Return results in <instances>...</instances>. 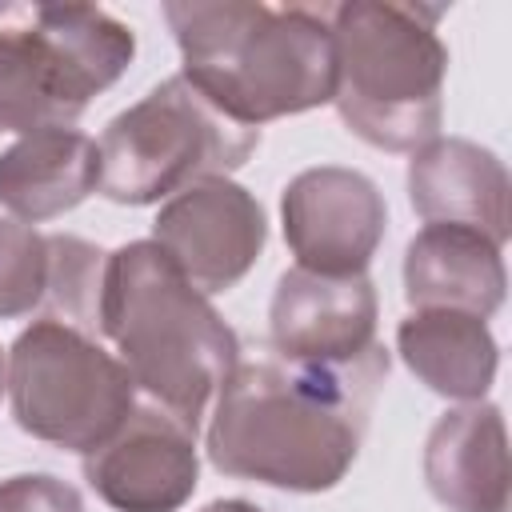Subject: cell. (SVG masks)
<instances>
[{"label": "cell", "mask_w": 512, "mask_h": 512, "mask_svg": "<svg viewBox=\"0 0 512 512\" xmlns=\"http://www.w3.org/2000/svg\"><path fill=\"white\" fill-rule=\"evenodd\" d=\"M384 376V344L352 364L240 356L216 392L204 444L212 468L284 492L336 488L360 456Z\"/></svg>", "instance_id": "1"}, {"label": "cell", "mask_w": 512, "mask_h": 512, "mask_svg": "<svg viewBox=\"0 0 512 512\" xmlns=\"http://www.w3.org/2000/svg\"><path fill=\"white\" fill-rule=\"evenodd\" d=\"M164 20L180 44V76L228 120L260 128L332 104L328 4L168 0Z\"/></svg>", "instance_id": "2"}, {"label": "cell", "mask_w": 512, "mask_h": 512, "mask_svg": "<svg viewBox=\"0 0 512 512\" xmlns=\"http://www.w3.org/2000/svg\"><path fill=\"white\" fill-rule=\"evenodd\" d=\"M100 336H108L132 384L188 432L240 360V336L156 240L108 252Z\"/></svg>", "instance_id": "3"}, {"label": "cell", "mask_w": 512, "mask_h": 512, "mask_svg": "<svg viewBox=\"0 0 512 512\" xmlns=\"http://www.w3.org/2000/svg\"><path fill=\"white\" fill-rule=\"evenodd\" d=\"M444 8L344 0L328 4L340 120L380 152H416L440 136L448 48L436 32Z\"/></svg>", "instance_id": "4"}, {"label": "cell", "mask_w": 512, "mask_h": 512, "mask_svg": "<svg viewBox=\"0 0 512 512\" xmlns=\"http://www.w3.org/2000/svg\"><path fill=\"white\" fill-rule=\"evenodd\" d=\"M132 56V28L104 8L0 4V132L72 128Z\"/></svg>", "instance_id": "5"}, {"label": "cell", "mask_w": 512, "mask_h": 512, "mask_svg": "<svg viewBox=\"0 0 512 512\" xmlns=\"http://www.w3.org/2000/svg\"><path fill=\"white\" fill-rule=\"evenodd\" d=\"M100 196L144 208L196 180L236 172L256 148L260 128L228 120L180 72L108 120L100 136Z\"/></svg>", "instance_id": "6"}, {"label": "cell", "mask_w": 512, "mask_h": 512, "mask_svg": "<svg viewBox=\"0 0 512 512\" xmlns=\"http://www.w3.org/2000/svg\"><path fill=\"white\" fill-rule=\"evenodd\" d=\"M4 392L20 432L80 456L104 444L136 408L128 368L96 336L44 316L12 340Z\"/></svg>", "instance_id": "7"}, {"label": "cell", "mask_w": 512, "mask_h": 512, "mask_svg": "<svg viewBox=\"0 0 512 512\" xmlns=\"http://www.w3.org/2000/svg\"><path fill=\"white\" fill-rule=\"evenodd\" d=\"M280 220L296 268L316 276H364L384 240L388 204L364 172L320 164L288 180Z\"/></svg>", "instance_id": "8"}, {"label": "cell", "mask_w": 512, "mask_h": 512, "mask_svg": "<svg viewBox=\"0 0 512 512\" xmlns=\"http://www.w3.org/2000/svg\"><path fill=\"white\" fill-rule=\"evenodd\" d=\"M152 240L204 296L236 288L268 244V220L260 200L228 180H196L168 196L152 220Z\"/></svg>", "instance_id": "9"}, {"label": "cell", "mask_w": 512, "mask_h": 512, "mask_svg": "<svg viewBox=\"0 0 512 512\" xmlns=\"http://www.w3.org/2000/svg\"><path fill=\"white\" fill-rule=\"evenodd\" d=\"M80 468L116 512H180L200 480L196 432L156 404H136L104 444L84 452Z\"/></svg>", "instance_id": "10"}, {"label": "cell", "mask_w": 512, "mask_h": 512, "mask_svg": "<svg viewBox=\"0 0 512 512\" xmlns=\"http://www.w3.org/2000/svg\"><path fill=\"white\" fill-rule=\"evenodd\" d=\"M376 288L364 276H316L288 268L268 304L272 352L308 364H352L376 340Z\"/></svg>", "instance_id": "11"}, {"label": "cell", "mask_w": 512, "mask_h": 512, "mask_svg": "<svg viewBox=\"0 0 512 512\" xmlns=\"http://www.w3.org/2000/svg\"><path fill=\"white\" fill-rule=\"evenodd\" d=\"M408 200L424 224H460L504 248L512 232V184L492 148L436 136L408 160Z\"/></svg>", "instance_id": "12"}, {"label": "cell", "mask_w": 512, "mask_h": 512, "mask_svg": "<svg viewBox=\"0 0 512 512\" xmlns=\"http://www.w3.org/2000/svg\"><path fill=\"white\" fill-rule=\"evenodd\" d=\"M424 484L448 512H508V436L496 404H460L432 424Z\"/></svg>", "instance_id": "13"}, {"label": "cell", "mask_w": 512, "mask_h": 512, "mask_svg": "<svg viewBox=\"0 0 512 512\" xmlns=\"http://www.w3.org/2000/svg\"><path fill=\"white\" fill-rule=\"evenodd\" d=\"M508 272L500 244L476 228L424 224L404 248V296L412 312L452 308L488 320L504 304Z\"/></svg>", "instance_id": "14"}, {"label": "cell", "mask_w": 512, "mask_h": 512, "mask_svg": "<svg viewBox=\"0 0 512 512\" xmlns=\"http://www.w3.org/2000/svg\"><path fill=\"white\" fill-rule=\"evenodd\" d=\"M100 188V148L76 128H36L0 152V208L20 224L72 212Z\"/></svg>", "instance_id": "15"}, {"label": "cell", "mask_w": 512, "mask_h": 512, "mask_svg": "<svg viewBox=\"0 0 512 512\" xmlns=\"http://www.w3.org/2000/svg\"><path fill=\"white\" fill-rule=\"evenodd\" d=\"M396 352L424 388L460 404L484 400L500 364V344L488 320L452 308H420L404 316Z\"/></svg>", "instance_id": "16"}, {"label": "cell", "mask_w": 512, "mask_h": 512, "mask_svg": "<svg viewBox=\"0 0 512 512\" xmlns=\"http://www.w3.org/2000/svg\"><path fill=\"white\" fill-rule=\"evenodd\" d=\"M104 272L108 252L80 236H48V292L44 320L72 324L88 336H100V304H104Z\"/></svg>", "instance_id": "17"}, {"label": "cell", "mask_w": 512, "mask_h": 512, "mask_svg": "<svg viewBox=\"0 0 512 512\" xmlns=\"http://www.w3.org/2000/svg\"><path fill=\"white\" fill-rule=\"evenodd\" d=\"M48 292V236L0 216V320L32 316Z\"/></svg>", "instance_id": "18"}, {"label": "cell", "mask_w": 512, "mask_h": 512, "mask_svg": "<svg viewBox=\"0 0 512 512\" xmlns=\"http://www.w3.org/2000/svg\"><path fill=\"white\" fill-rule=\"evenodd\" d=\"M0 512H84V500L52 472H20L0 480Z\"/></svg>", "instance_id": "19"}, {"label": "cell", "mask_w": 512, "mask_h": 512, "mask_svg": "<svg viewBox=\"0 0 512 512\" xmlns=\"http://www.w3.org/2000/svg\"><path fill=\"white\" fill-rule=\"evenodd\" d=\"M200 512H264L260 504H252V500H240V496H232V500H212L208 508H200Z\"/></svg>", "instance_id": "20"}, {"label": "cell", "mask_w": 512, "mask_h": 512, "mask_svg": "<svg viewBox=\"0 0 512 512\" xmlns=\"http://www.w3.org/2000/svg\"><path fill=\"white\" fill-rule=\"evenodd\" d=\"M4 368H8V360H4V352H0V396H4Z\"/></svg>", "instance_id": "21"}]
</instances>
